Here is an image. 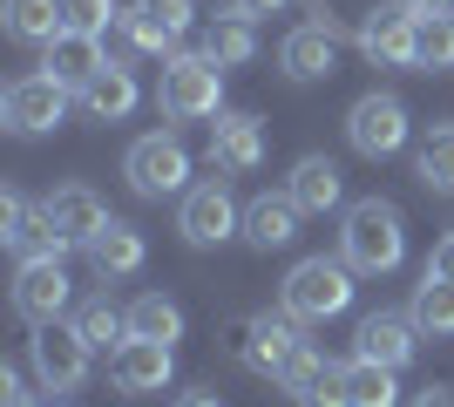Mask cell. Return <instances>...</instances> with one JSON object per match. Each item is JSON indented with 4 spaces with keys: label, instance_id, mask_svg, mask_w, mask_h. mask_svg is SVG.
Segmentation results:
<instances>
[{
    "label": "cell",
    "instance_id": "39",
    "mask_svg": "<svg viewBox=\"0 0 454 407\" xmlns=\"http://www.w3.org/2000/svg\"><path fill=\"white\" fill-rule=\"evenodd\" d=\"M0 407H35V401H27V394H20V401H0Z\"/></svg>",
    "mask_w": 454,
    "mask_h": 407
},
{
    "label": "cell",
    "instance_id": "16",
    "mask_svg": "<svg viewBox=\"0 0 454 407\" xmlns=\"http://www.w3.org/2000/svg\"><path fill=\"white\" fill-rule=\"evenodd\" d=\"M109 48H102V35H75V27H61L48 48H41V68L55 82H68V89H82V82H95L102 68H109Z\"/></svg>",
    "mask_w": 454,
    "mask_h": 407
},
{
    "label": "cell",
    "instance_id": "21",
    "mask_svg": "<svg viewBox=\"0 0 454 407\" xmlns=\"http://www.w3.org/2000/svg\"><path fill=\"white\" fill-rule=\"evenodd\" d=\"M299 204H292V191H265L245 204V238L258 245V252H285L292 238H299Z\"/></svg>",
    "mask_w": 454,
    "mask_h": 407
},
{
    "label": "cell",
    "instance_id": "24",
    "mask_svg": "<svg viewBox=\"0 0 454 407\" xmlns=\"http://www.w3.org/2000/svg\"><path fill=\"white\" fill-rule=\"evenodd\" d=\"M394 373L400 367H380V360H346L340 367V394H346V407H400V387H394Z\"/></svg>",
    "mask_w": 454,
    "mask_h": 407
},
{
    "label": "cell",
    "instance_id": "14",
    "mask_svg": "<svg viewBox=\"0 0 454 407\" xmlns=\"http://www.w3.org/2000/svg\"><path fill=\"white\" fill-rule=\"evenodd\" d=\"M414 347H420L414 312H366L360 333H353V353H360V360H380V367H407Z\"/></svg>",
    "mask_w": 454,
    "mask_h": 407
},
{
    "label": "cell",
    "instance_id": "3",
    "mask_svg": "<svg viewBox=\"0 0 454 407\" xmlns=\"http://www.w3.org/2000/svg\"><path fill=\"white\" fill-rule=\"evenodd\" d=\"M156 109L170 122H210L224 109V68L197 48V55H170L163 82H156Z\"/></svg>",
    "mask_w": 454,
    "mask_h": 407
},
{
    "label": "cell",
    "instance_id": "12",
    "mask_svg": "<svg viewBox=\"0 0 454 407\" xmlns=\"http://www.w3.org/2000/svg\"><path fill=\"white\" fill-rule=\"evenodd\" d=\"M238 333H245V340H238V353H245V367L271 373V380H278V373L292 367V353L305 347V326H299V319H292L285 306H278V312H251V319H245Z\"/></svg>",
    "mask_w": 454,
    "mask_h": 407
},
{
    "label": "cell",
    "instance_id": "34",
    "mask_svg": "<svg viewBox=\"0 0 454 407\" xmlns=\"http://www.w3.org/2000/svg\"><path fill=\"white\" fill-rule=\"evenodd\" d=\"M427 271H434V278H448V286H454V231H448V238H441V245H434V258H427Z\"/></svg>",
    "mask_w": 454,
    "mask_h": 407
},
{
    "label": "cell",
    "instance_id": "17",
    "mask_svg": "<svg viewBox=\"0 0 454 407\" xmlns=\"http://www.w3.org/2000/svg\"><path fill=\"white\" fill-rule=\"evenodd\" d=\"M278 387L292 394L299 407H346V394H340V367H333V360H325L312 340L292 353V367L278 373Z\"/></svg>",
    "mask_w": 454,
    "mask_h": 407
},
{
    "label": "cell",
    "instance_id": "19",
    "mask_svg": "<svg viewBox=\"0 0 454 407\" xmlns=\"http://www.w3.org/2000/svg\"><path fill=\"white\" fill-rule=\"evenodd\" d=\"M82 252H89L95 278H136V271H143V258H150V245H143V231H136V224L109 217V224H102Z\"/></svg>",
    "mask_w": 454,
    "mask_h": 407
},
{
    "label": "cell",
    "instance_id": "26",
    "mask_svg": "<svg viewBox=\"0 0 454 407\" xmlns=\"http://www.w3.org/2000/svg\"><path fill=\"white\" fill-rule=\"evenodd\" d=\"M414 176L427 184V191L454 197V122H441V129L420 136V150H414Z\"/></svg>",
    "mask_w": 454,
    "mask_h": 407
},
{
    "label": "cell",
    "instance_id": "1",
    "mask_svg": "<svg viewBox=\"0 0 454 407\" xmlns=\"http://www.w3.org/2000/svg\"><path fill=\"white\" fill-rule=\"evenodd\" d=\"M340 258L353 271H366V278L400 271V258H407V217H400V204H387V197H360V204H346Z\"/></svg>",
    "mask_w": 454,
    "mask_h": 407
},
{
    "label": "cell",
    "instance_id": "11",
    "mask_svg": "<svg viewBox=\"0 0 454 407\" xmlns=\"http://www.w3.org/2000/svg\"><path fill=\"white\" fill-rule=\"evenodd\" d=\"M109 380L115 394H129V401H143V394H163L176 380V347H163V340H122V347L109 353Z\"/></svg>",
    "mask_w": 454,
    "mask_h": 407
},
{
    "label": "cell",
    "instance_id": "25",
    "mask_svg": "<svg viewBox=\"0 0 454 407\" xmlns=\"http://www.w3.org/2000/svg\"><path fill=\"white\" fill-rule=\"evenodd\" d=\"M204 55L217 61V68H245V61L258 55V35H251V14H238V7H231L224 20H210V27H204Z\"/></svg>",
    "mask_w": 454,
    "mask_h": 407
},
{
    "label": "cell",
    "instance_id": "5",
    "mask_svg": "<svg viewBox=\"0 0 454 407\" xmlns=\"http://www.w3.org/2000/svg\"><path fill=\"white\" fill-rule=\"evenodd\" d=\"M122 176H129L136 197H184L190 191V150L176 143L170 129H150V136H136V143H129Z\"/></svg>",
    "mask_w": 454,
    "mask_h": 407
},
{
    "label": "cell",
    "instance_id": "20",
    "mask_svg": "<svg viewBox=\"0 0 454 407\" xmlns=\"http://www.w3.org/2000/svg\"><path fill=\"white\" fill-rule=\"evenodd\" d=\"M333 48H340V35L325 20H305V27H292L278 41V68L292 82H319V75H333Z\"/></svg>",
    "mask_w": 454,
    "mask_h": 407
},
{
    "label": "cell",
    "instance_id": "15",
    "mask_svg": "<svg viewBox=\"0 0 454 407\" xmlns=\"http://www.w3.org/2000/svg\"><path fill=\"white\" fill-rule=\"evenodd\" d=\"M265 163V122L258 116H217L210 122V170L217 176H245Z\"/></svg>",
    "mask_w": 454,
    "mask_h": 407
},
{
    "label": "cell",
    "instance_id": "13",
    "mask_svg": "<svg viewBox=\"0 0 454 407\" xmlns=\"http://www.w3.org/2000/svg\"><path fill=\"white\" fill-rule=\"evenodd\" d=\"M14 312L27 326H55L68 312V271H61V258H20L14 265Z\"/></svg>",
    "mask_w": 454,
    "mask_h": 407
},
{
    "label": "cell",
    "instance_id": "10",
    "mask_svg": "<svg viewBox=\"0 0 454 407\" xmlns=\"http://www.w3.org/2000/svg\"><path fill=\"white\" fill-rule=\"evenodd\" d=\"M407 129H414V122H407V102L380 96V89L346 109V143H353L360 156H373V163H380V156H394L400 143H407Z\"/></svg>",
    "mask_w": 454,
    "mask_h": 407
},
{
    "label": "cell",
    "instance_id": "4",
    "mask_svg": "<svg viewBox=\"0 0 454 407\" xmlns=\"http://www.w3.org/2000/svg\"><path fill=\"white\" fill-rule=\"evenodd\" d=\"M190 20H197V7L190 0H129L122 7V20H115V61L122 55H170L176 41L190 35Z\"/></svg>",
    "mask_w": 454,
    "mask_h": 407
},
{
    "label": "cell",
    "instance_id": "2",
    "mask_svg": "<svg viewBox=\"0 0 454 407\" xmlns=\"http://www.w3.org/2000/svg\"><path fill=\"white\" fill-rule=\"evenodd\" d=\"M278 306L299 319V326H325L353 306V265L346 258H299L278 286Z\"/></svg>",
    "mask_w": 454,
    "mask_h": 407
},
{
    "label": "cell",
    "instance_id": "35",
    "mask_svg": "<svg viewBox=\"0 0 454 407\" xmlns=\"http://www.w3.org/2000/svg\"><path fill=\"white\" fill-rule=\"evenodd\" d=\"M170 407H224V401H217V387H190V394H176Z\"/></svg>",
    "mask_w": 454,
    "mask_h": 407
},
{
    "label": "cell",
    "instance_id": "29",
    "mask_svg": "<svg viewBox=\"0 0 454 407\" xmlns=\"http://www.w3.org/2000/svg\"><path fill=\"white\" fill-rule=\"evenodd\" d=\"M7 252H14V258H61V252H68V238L48 224V211H20L14 224H7Z\"/></svg>",
    "mask_w": 454,
    "mask_h": 407
},
{
    "label": "cell",
    "instance_id": "40",
    "mask_svg": "<svg viewBox=\"0 0 454 407\" xmlns=\"http://www.w3.org/2000/svg\"><path fill=\"white\" fill-rule=\"evenodd\" d=\"M55 407H61V401H55Z\"/></svg>",
    "mask_w": 454,
    "mask_h": 407
},
{
    "label": "cell",
    "instance_id": "28",
    "mask_svg": "<svg viewBox=\"0 0 454 407\" xmlns=\"http://www.w3.org/2000/svg\"><path fill=\"white\" fill-rule=\"evenodd\" d=\"M7 35L27 48H48L61 35V0H7Z\"/></svg>",
    "mask_w": 454,
    "mask_h": 407
},
{
    "label": "cell",
    "instance_id": "31",
    "mask_svg": "<svg viewBox=\"0 0 454 407\" xmlns=\"http://www.w3.org/2000/svg\"><path fill=\"white\" fill-rule=\"evenodd\" d=\"M75 333L82 340H89V347H122V340H129V312H115L109 299H82L75 306Z\"/></svg>",
    "mask_w": 454,
    "mask_h": 407
},
{
    "label": "cell",
    "instance_id": "30",
    "mask_svg": "<svg viewBox=\"0 0 454 407\" xmlns=\"http://www.w3.org/2000/svg\"><path fill=\"white\" fill-rule=\"evenodd\" d=\"M407 312H414V326H420V333L448 340V333H454V286L427 271V278L414 286V306H407Z\"/></svg>",
    "mask_w": 454,
    "mask_h": 407
},
{
    "label": "cell",
    "instance_id": "8",
    "mask_svg": "<svg viewBox=\"0 0 454 407\" xmlns=\"http://www.w3.org/2000/svg\"><path fill=\"white\" fill-rule=\"evenodd\" d=\"M68 82H55L48 68L41 75H20V82H7V96H0V122L14 136H48L61 116H68Z\"/></svg>",
    "mask_w": 454,
    "mask_h": 407
},
{
    "label": "cell",
    "instance_id": "32",
    "mask_svg": "<svg viewBox=\"0 0 454 407\" xmlns=\"http://www.w3.org/2000/svg\"><path fill=\"white\" fill-rule=\"evenodd\" d=\"M420 68H454V14H420Z\"/></svg>",
    "mask_w": 454,
    "mask_h": 407
},
{
    "label": "cell",
    "instance_id": "22",
    "mask_svg": "<svg viewBox=\"0 0 454 407\" xmlns=\"http://www.w3.org/2000/svg\"><path fill=\"white\" fill-rule=\"evenodd\" d=\"M285 191H292V204H299L305 217H325L333 204H340V163L333 156H299L292 163V176H285Z\"/></svg>",
    "mask_w": 454,
    "mask_h": 407
},
{
    "label": "cell",
    "instance_id": "37",
    "mask_svg": "<svg viewBox=\"0 0 454 407\" xmlns=\"http://www.w3.org/2000/svg\"><path fill=\"white\" fill-rule=\"evenodd\" d=\"M231 7H238V14H278L285 0H231Z\"/></svg>",
    "mask_w": 454,
    "mask_h": 407
},
{
    "label": "cell",
    "instance_id": "9",
    "mask_svg": "<svg viewBox=\"0 0 454 407\" xmlns=\"http://www.w3.org/2000/svg\"><path fill=\"white\" fill-rule=\"evenodd\" d=\"M27 353H35V373H41V387L48 394H75L82 380H89V340L75 333V319L68 326H35V340H27Z\"/></svg>",
    "mask_w": 454,
    "mask_h": 407
},
{
    "label": "cell",
    "instance_id": "6",
    "mask_svg": "<svg viewBox=\"0 0 454 407\" xmlns=\"http://www.w3.org/2000/svg\"><path fill=\"white\" fill-rule=\"evenodd\" d=\"M353 48L366 61H380V68H420V14L407 0H387L353 27Z\"/></svg>",
    "mask_w": 454,
    "mask_h": 407
},
{
    "label": "cell",
    "instance_id": "27",
    "mask_svg": "<svg viewBox=\"0 0 454 407\" xmlns=\"http://www.w3.org/2000/svg\"><path fill=\"white\" fill-rule=\"evenodd\" d=\"M129 333H136V340H163V347H176V340H184V306L163 299V292H143V299L129 306Z\"/></svg>",
    "mask_w": 454,
    "mask_h": 407
},
{
    "label": "cell",
    "instance_id": "36",
    "mask_svg": "<svg viewBox=\"0 0 454 407\" xmlns=\"http://www.w3.org/2000/svg\"><path fill=\"white\" fill-rule=\"evenodd\" d=\"M414 407H454V394H448V387H420Z\"/></svg>",
    "mask_w": 454,
    "mask_h": 407
},
{
    "label": "cell",
    "instance_id": "23",
    "mask_svg": "<svg viewBox=\"0 0 454 407\" xmlns=\"http://www.w3.org/2000/svg\"><path fill=\"white\" fill-rule=\"evenodd\" d=\"M75 96H82V109H89L95 122H122V116L136 109V75L122 68V61H109L95 82H82Z\"/></svg>",
    "mask_w": 454,
    "mask_h": 407
},
{
    "label": "cell",
    "instance_id": "33",
    "mask_svg": "<svg viewBox=\"0 0 454 407\" xmlns=\"http://www.w3.org/2000/svg\"><path fill=\"white\" fill-rule=\"evenodd\" d=\"M122 7L115 0H61V27H75V35H109Z\"/></svg>",
    "mask_w": 454,
    "mask_h": 407
},
{
    "label": "cell",
    "instance_id": "38",
    "mask_svg": "<svg viewBox=\"0 0 454 407\" xmlns=\"http://www.w3.org/2000/svg\"><path fill=\"white\" fill-rule=\"evenodd\" d=\"M414 14H441V7H454V0H407Z\"/></svg>",
    "mask_w": 454,
    "mask_h": 407
},
{
    "label": "cell",
    "instance_id": "18",
    "mask_svg": "<svg viewBox=\"0 0 454 407\" xmlns=\"http://www.w3.org/2000/svg\"><path fill=\"white\" fill-rule=\"evenodd\" d=\"M41 211H48V224H55L68 245H89V238L109 224V204H102L89 184H61V191H48V204H41Z\"/></svg>",
    "mask_w": 454,
    "mask_h": 407
},
{
    "label": "cell",
    "instance_id": "7",
    "mask_svg": "<svg viewBox=\"0 0 454 407\" xmlns=\"http://www.w3.org/2000/svg\"><path fill=\"white\" fill-rule=\"evenodd\" d=\"M176 231L184 245L210 252V245H224V238L245 231V211H238V197L224 191V176H210V184H190L184 204H176Z\"/></svg>",
    "mask_w": 454,
    "mask_h": 407
}]
</instances>
